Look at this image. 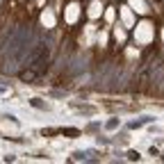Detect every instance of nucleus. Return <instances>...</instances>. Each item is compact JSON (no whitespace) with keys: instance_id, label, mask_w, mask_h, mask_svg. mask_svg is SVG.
Segmentation results:
<instances>
[{"instance_id":"1","label":"nucleus","mask_w":164,"mask_h":164,"mask_svg":"<svg viewBox=\"0 0 164 164\" xmlns=\"http://www.w3.org/2000/svg\"><path fill=\"white\" fill-rule=\"evenodd\" d=\"M34 78H36L34 71H23V73H21V80H34Z\"/></svg>"},{"instance_id":"2","label":"nucleus","mask_w":164,"mask_h":164,"mask_svg":"<svg viewBox=\"0 0 164 164\" xmlns=\"http://www.w3.org/2000/svg\"><path fill=\"white\" fill-rule=\"evenodd\" d=\"M116 126H119V121H116V119H112V121H109V123H107V128H109V130H114V128H116Z\"/></svg>"},{"instance_id":"3","label":"nucleus","mask_w":164,"mask_h":164,"mask_svg":"<svg viewBox=\"0 0 164 164\" xmlns=\"http://www.w3.org/2000/svg\"><path fill=\"white\" fill-rule=\"evenodd\" d=\"M32 105H34V107H46V105H43L39 98H34V100H32Z\"/></svg>"}]
</instances>
